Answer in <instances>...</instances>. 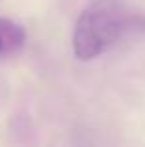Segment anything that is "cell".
<instances>
[{
    "label": "cell",
    "mask_w": 145,
    "mask_h": 147,
    "mask_svg": "<svg viewBox=\"0 0 145 147\" xmlns=\"http://www.w3.org/2000/svg\"><path fill=\"white\" fill-rule=\"evenodd\" d=\"M134 19L123 0H91L78 15L72 30V52L89 61L104 54L132 26Z\"/></svg>",
    "instance_id": "6da1fadb"
},
{
    "label": "cell",
    "mask_w": 145,
    "mask_h": 147,
    "mask_svg": "<svg viewBox=\"0 0 145 147\" xmlns=\"http://www.w3.org/2000/svg\"><path fill=\"white\" fill-rule=\"evenodd\" d=\"M26 43V30L19 22L0 17V58L13 56Z\"/></svg>",
    "instance_id": "7a4b0ae2"
}]
</instances>
